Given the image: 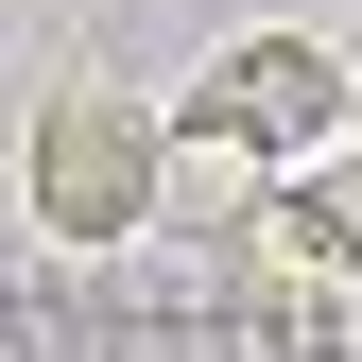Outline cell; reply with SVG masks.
Returning a JSON list of instances; mask_svg holds the SVG:
<instances>
[{"mask_svg": "<svg viewBox=\"0 0 362 362\" xmlns=\"http://www.w3.org/2000/svg\"><path fill=\"white\" fill-rule=\"evenodd\" d=\"M259 242L293 259V276H362V156H310L276 207H259Z\"/></svg>", "mask_w": 362, "mask_h": 362, "instance_id": "277c9868", "label": "cell"}, {"mask_svg": "<svg viewBox=\"0 0 362 362\" xmlns=\"http://www.w3.org/2000/svg\"><path fill=\"white\" fill-rule=\"evenodd\" d=\"M156 156H173V121L139 104V86H104V69H69L52 104H35V139H18V207H35V242H139L156 224Z\"/></svg>", "mask_w": 362, "mask_h": 362, "instance_id": "6da1fadb", "label": "cell"}, {"mask_svg": "<svg viewBox=\"0 0 362 362\" xmlns=\"http://www.w3.org/2000/svg\"><path fill=\"white\" fill-rule=\"evenodd\" d=\"M190 121H207V139H242L259 173H293V156H345V52H328V35H224V52H207V86H190Z\"/></svg>", "mask_w": 362, "mask_h": 362, "instance_id": "7a4b0ae2", "label": "cell"}, {"mask_svg": "<svg viewBox=\"0 0 362 362\" xmlns=\"http://www.w3.org/2000/svg\"><path fill=\"white\" fill-rule=\"evenodd\" d=\"M259 207H276V173H259L242 139H207V121H173V156H156V224H207V242H224V224H259Z\"/></svg>", "mask_w": 362, "mask_h": 362, "instance_id": "3957f363", "label": "cell"}]
</instances>
